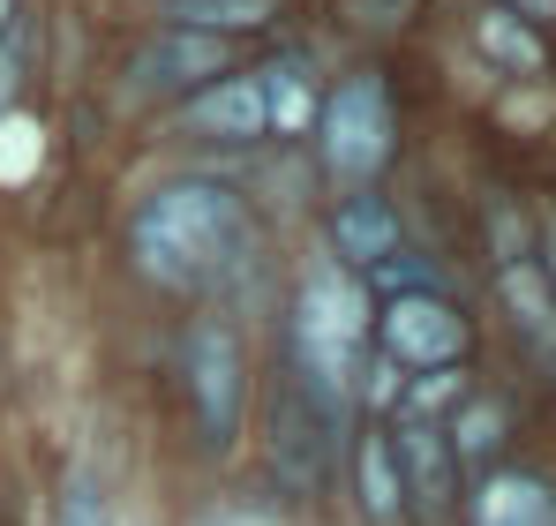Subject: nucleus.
Wrapping results in <instances>:
<instances>
[{"label":"nucleus","mask_w":556,"mask_h":526,"mask_svg":"<svg viewBox=\"0 0 556 526\" xmlns=\"http://www.w3.org/2000/svg\"><path fill=\"white\" fill-rule=\"evenodd\" d=\"M316 151H324V166L346 180V188H369V180L391 166V151H399V113H391L383 76H346V84L324 98V113H316Z\"/></svg>","instance_id":"obj_3"},{"label":"nucleus","mask_w":556,"mask_h":526,"mask_svg":"<svg viewBox=\"0 0 556 526\" xmlns=\"http://www.w3.org/2000/svg\"><path fill=\"white\" fill-rule=\"evenodd\" d=\"M293 347H301V368L308 384L339 406L354 399L362 384V361H369V286L346 271V263H308L301 293H293Z\"/></svg>","instance_id":"obj_2"},{"label":"nucleus","mask_w":556,"mask_h":526,"mask_svg":"<svg viewBox=\"0 0 556 526\" xmlns=\"http://www.w3.org/2000/svg\"><path fill=\"white\" fill-rule=\"evenodd\" d=\"M188 399H195V422H203V437L211 443H233L241 429V399H249V361H241V339L226 331V324H195L188 331Z\"/></svg>","instance_id":"obj_4"},{"label":"nucleus","mask_w":556,"mask_h":526,"mask_svg":"<svg viewBox=\"0 0 556 526\" xmlns=\"http://www.w3.org/2000/svg\"><path fill=\"white\" fill-rule=\"evenodd\" d=\"M444 399H466V376H459V368H429L421 384H406V414H414V422H429Z\"/></svg>","instance_id":"obj_18"},{"label":"nucleus","mask_w":556,"mask_h":526,"mask_svg":"<svg viewBox=\"0 0 556 526\" xmlns=\"http://www.w3.org/2000/svg\"><path fill=\"white\" fill-rule=\"evenodd\" d=\"M181 121L195 128V136H211V143H256V136L271 128V113H264V84H256V76H218V84L188 90Z\"/></svg>","instance_id":"obj_7"},{"label":"nucleus","mask_w":556,"mask_h":526,"mask_svg":"<svg viewBox=\"0 0 556 526\" xmlns=\"http://www.w3.org/2000/svg\"><path fill=\"white\" fill-rule=\"evenodd\" d=\"M511 15H519V23H542V15H556V0H519Z\"/></svg>","instance_id":"obj_22"},{"label":"nucleus","mask_w":556,"mask_h":526,"mask_svg":"<svg viewBox=\"0 0 556 526\" xmlns=\"http://www.w3.org/2000/svg\"><path fill=\"white\" fill-rule=\"evenodd\" d=\"M8 23H15V0H0V46H8Z\"/></svg>","instance_id":"obj_23"},{"label":"nucleus","mask_w":556,"mask_h":526,"mask_svg":"<svg viewBox=\"0 0 556 526\" xmlns=\"http://www.w3.org/2000/svg\"><path fill=\"white\" fill-rule=\"evenodd\" d=\"M466 526H556V489L542 474H481L466 497Z\"/></svg>","instance_id":"obj_10"},{"label":"nucleus","mask_w":556,"mask_h":526,"mask_svg":"<svg viewBox=\"0 0 556 526\" xmlns=\"http://www.w3.org/2000/svg\"><path fill=\"white\" fill-rule=\"evenodd\" d=\"M473 38H481V53L489 61H504L511 76H534L549 53H542V38H534V23H519L511 8H481L473 15Z\"/></svg>","instance_id":"obj_14"},{"label":"nucleus","mask_w":556,"mask_h":526,"mask_svg":"<svg viewBox=\"0 0 556 526\" xmlns=\"http://www.w3.org/2000/svg\"><path fill=\"white\" fill-rule=\"evenodd\" d=\"M406 8H414V0H354V23H376V30H391V23H406Z\"/></svg>","instance_id":"obj_20"},{"label":"nucleus","mask_w":556,"mask_h":526,"mask_svg":"<svg viewBox=\"0 0 556 526\" xmlns=\"http://www.w3.org/2000/svg\"><path fill=\"white\" fill-rule=\"evenodd\" d=\"M376 331H383V361L421 368V376L466 361V316L444 293H399V301L376 316Z\"/></svg>","instance_id":"obj_5"},{"label":"nucleus","mask_w":556,"mask_h":526,"mask_svg":"<svg viewBox=\"0 0 556 526\" xmlns=\"http://www.w3.org/2000/svg\"><path fill=\"white\" fill-rule=\"evenodd\" d=\"M61 526H105V497H98L91 466H68V481H61Z\"/></svg>","instance_id":"obj_17"},{"label":"nucleus","mask_w":556,"mask_h":526,"mask_svg":"<svg viewBox=\"0 0 556 526\" xmlns=\"http://www.w3.org/2000/svg\"><path fill=\"white\" fill-rule=\"evenodd\" d=\"M354 391H362L369 406H391V399L406 391V384H399V361H362V384H354Z\"/></svg>","instance_id":"obj_19"},{"label":"nucleus","mask_w":556,"mask_h":526,"mask_svg":"<svg viewBox=\"0 0 556 526\" xmlns=\"http://www.w3.org/2000/svg\"><path fill=\"white\" fill-rule=\"evenodd\" d=\"M406 249V234H399V211L383 203V196H346L339 203V218H331V263H346V271H383V263Z\"/></svg>","instance_id":"obj_8"},{"label":"nucleus","mask_w":556,"mask_h":526,"mask_svg":"<svg viewBox=\"0 0 556 526\" xmlns=\"http://www.w3.org/2000/svg\"><path fill=\"white\" fill-rule=\"evenodd\" d=\"M391 459H399V481H406V497H414L421 512H452L459 459H452V443H444L437 422H406V429L391 437Z\"/></svg>","instance_id":"obj_9"},{"label":"nucleus","mask_w":556,"mask_h":526,"mask_svg":"<svg viewBox=\"0 0 556 526\" xmlns=\"http://www.w3.org/2000/svg\"><path fill=\"white\" fill-rule=\"evenodd\" d=\"M504 429H511L504 399H459V422L444 429V443H452V459H459V466H481V459H496Z\"/></svg>","instance_id":"obj_15"},{"label":"nucleus","mask_w":556,"mask_h":526,"mask_svg":"<svg viewBox=\"0 0 556 526\" xmlns=\"http://www.w3.org/2000/svg\"><path fill=\"white\" fill-rule=\"evenodd\" d=\"M496 286H504V309L519 316V331H527L534 347L556 353V293H549V278H542V263H534V256L504 263V271H496Z\"/></svg>","instance_id":"obj_12"},{"label":"nucleus","mask_w":556,"mask_h":526,"mask_svg":"<svg viewBox=\"0 0 556 526\" xmlns=\"http://www.w3.org/2000/svg\"><path fill=\"white\" fill-rule=\"evenodd\" d=\"M542 278H549V293H556V218H542Z\"/></svg>","instance_id":"obj_21"},{"label":"nucleus","mask_w":556,"mask_h":526,"mask_svg":"<svg viewBox=\"0 0 556 526\" xmlns=\"http://www.w3.org/2000/svg\"><path fill=\"white\" fill-rule=\"evenodd\" d=\"M256 249V218L226 180H174L136 203L128 218V256L166 293H211L226 286Z\"/></svg>","instance_id":"obj_1"},{"label":"nucleus","mask_w":556,"mask_h":526,"mask_svg":"<svg viewBox=\"0 0 556 526\" xmlns=\"http://www.w3.org/2000/svg\"><path fill=\"white\" fill-rule=\"evenodd\" d=\"M159 15H174V30H211V38H233V30L271 23L278 0H159Z\"/></svg>","instance_id":"obj_13"},{"label":"nucleus","mask_w":556,"mask_h":526,"mask_svg":"<svg viewBox=\"0 0 556 526\" xmlns=\"http://www.w3.org/2000/svg\"><path fill=\"white\" fill-rule=\"evenodd\" d=\"M354 489H362V519L369 526H399L406 519V481H399V459H391V437L369 429L354 443Z\"/></svg>","instance_id":"obj_11"},{"label":"nucleus","mask_w":556,"mask_h":526,"mask_svg":"<svg viewBox=\"0 0 556 526\" xmlns=\"http://www.w3.org/2000/svg\"><path fill=\"white\" fill-rule=\"evenodd\" d=\"M233 68V38H211V30H159L136 61H128V84L136 90H203Z\"/></svg>","instance_id":"obj_6"},{"label":"nucleus","mask_w":556,"mask_h":526,"mask_svg":"<svg viewBox=\"0 0 556 526\" xmlns=\"http://www.w3.org/2000/svg\"><path fill=\"white\" fill-rule=\"evenodd\" d=\"M264 113H271V128H308V113H316V90H308V76H301V61H271L264 76Z\"/></svg>","instance_id":"obj_16"}]
</instances>
